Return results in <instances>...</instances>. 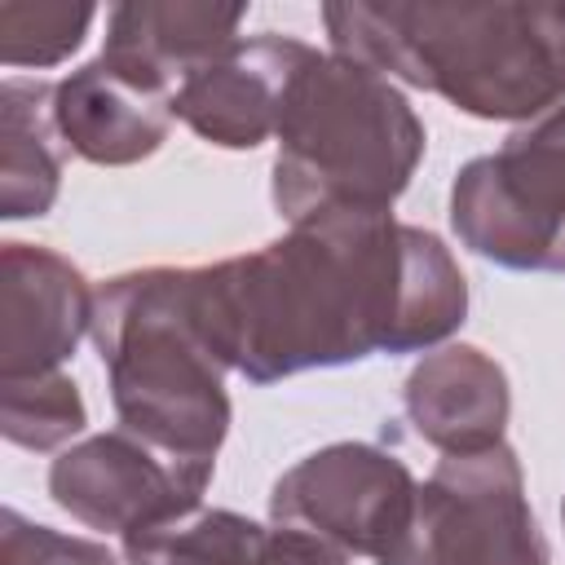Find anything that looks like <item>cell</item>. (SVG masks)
Here are the masks:
<instances>
[{"label": "cell", "mask_w": 565, "mask_h": 565, "mask_svg": "<svg viewBox=\"0 0 565 565\" xmlns=\"http://www.w3.org/2000/svg\"><path fill=\"white\" fill-rule=\"evenodd\" d=\"M194 305L221 362L269 384L305 366L428 349L463 322L468 287L437 234L388 212H335L194 269Z\"/></svg>", "instance_id": "1"}, {"label": "cell", "mask_w": 565, "mask_h": 565, "mask_svg": "<svg viewBox=\"0 0 565 565\" xmlns=\"http://www.w3.org/2000/svg\"><path fill=\"white\" fill-rule=\"evenodd\" d=\"M322 22L340 57L481 119H525L565 93V4H327Z\"/></svg>", "instance_id": "2"}, {"label": "cell", "mask_w": 565, "mask_h": 565, "mask_svg": "<svg viewBox=\"0 0 565 565\" xmlns=\"http://www.w3.org/2000/svg\"><path fill=\"white\" fill-rule=\"evenodd\" d=\"M93 340L119 428L185 468L212 472L230 397L225 362L199 322L194 269H141L106 282L93 296Z\"/></svg>", "instance_id": "3"}, {"label": "cell", "mask_w": 565, "mask_h": 565, "mask_svg": "<svg viewBox=\"0 0 565 565\" xmlns=\"http://www.w3.org/2000/svg\"><path fill=\"white\" fill-rule=\"evenodd\" d=\"M419 154L424 124L380 71L313 53L278 115L274 203L291 225L335 212H388Z\"/></svg>", "instance_id": "4"}, {"label": "cell", "mask_w": 565, "mask_h": 565, "mask_svg": "<svg viewBox=\"0 0 565 565\" xmlns=\"http://www.w3.org/2000/svg\"><path fill=\"white\" fill-rule=\"evenodd\" d=\"M380 565H547V543L530 516L521 463L499 441L446 455L424 486Z\"/></svg>", "instance_id": "5"}, {"label": "cell", "mask_w": 565, "mask_h": 565, "mask_svg": "<svg viewBox=\"0 0 565 565\" xmlns=\"http://www.w3.org/2000/svg\"><path fill=\"white\" fill-rule=\"evenodd\" d=\"M463 247L508 269H565V106L472 159L450 190Z\"/></svg>", "instance_id": "6"}, {"label": "cell", "mask_w": 565, "mask_h": 565, "mask_svg": "<svg viewBox=\"0 0 565 565\" xmlns=\"http://www.w3.org/2000/svg\"><path fill=\"white\" fill-rule=\"evenodd\" d=\"M415 499V481L402 459L344 441L309 455L287 477H278L269 494V512L278 525L309 530L344 552L380 556Z\"/></svg>", "instance_id": "7"}, {"label": "cell", "mask_w": 565, "mask_h": 565, "mask_svg": "<svg viewBox=\"0 0 565 565\" xmlns=\"http://www.w3.org/2000/svg\"><path fill=\"white\" fill-rule=\"evenodd\" d=\"M207 477L212 472L185 468L141 437L115 428L88 437L84 446H71L53 463L49 490L57 508H66L88 530H115L128 539L137 530L194 512Z\"/></svg>", "instance_id": "8"}, {"label": "cell", "mask_w": 565, "mask_h": 565, "mask_svg": "<svg viewBox=\"0 0 565 565\" xmlns=\"http://www.w3.org/2000/svg\"><path fill=\"white\" fill-rule=\"evenodd\" d=\"M177 115V84L146 62L106 53L53 84V124L66 150L93 163L150 154Z\"/></svg>", "instance_id": "9"}, {"label": "cell", "mask_w": 565, "mask_h": 565, "mask_svg": "<svg viewBox=\"0 0 565 565\" xmlns=\"http://www.w3.org/2000/svg\"><path fill=\"white\" fill-rule=\"evenodd\" d=\"M309 57V44L282 35L234 40L212 62L185 75V84L177 88V115L216 146L252 150L269 132H278L287 88Z\"/></svg>", "instance_id": "10"}, {"label": "cell", "mask_w": 565, "mask_h": 565, "mask_svg": "<svg viewBox=\"0 0 565 565\" xmlns=\"http://www.w3.org/2000/svg\"><path fill=\"white\" fill-rule=\"evenodd\" d=\"M93 327V296L75 265L44 247L4 243L0 282V366L4 380L49 375Z\"/></svg>", "instance_id": "11"}, {"label": "cell", "mask_w": 565, "mask_h": 565, "mask_svg": "<svg viewBox=\"0 0 565 565\" xmlns=\"http://www.w3.org/2000/svg\"><path fill=\"white\" fill-rule=\"evenodd\" d=\"M128 565H349L344 552L309 530H265L225 508H194L124 539Z\"/></svg>", "instance_id": "12"}, {"label": "cell", "mask_w": 565, "mask_h": 565, "mask_svg": "<svg viewBox=\"0 0 565 565\" xmlns=\"http://www.w3.org/2000/svg\"><path fill=\"white\" fill-rule=\"evenodd\" d=\"M406 415L415 433L446 455L499 446L508 424V380L481 349L450 344L411 371Z\"/></svg>", "instance_id": "13"}, {"label": "cell", "mask_w": 565, "mask_h": 565, "mask_svg": "<svg viewBox=\"0 0 565 565\" xmlns=\"http://www.w3.org/2000/svg\"><path fill=\"white\" fill-rule=\"evenodd\" d=\"M238 22V4H119L110 9L106 53L146 62L181 88L190 71H199L203 62L234 44Z\"/></svg>", "instance_id": "14"}, {"label": "cell", "mask_w": 565, "mask_h": 565, "mask_svg": "<svg viewBox=\"0 0 565 565\" xmlns=\"http://www.w3.org/2000/svg\"><path fill=\"white\" fill-rule=\"evenodd\" d=\"M53 124V84L9 79L0 128V207L4 216H40L57 194L62 150Z\"/></svg>", "instance_id": "15"}, {"label": "cell", "mask_w": 565, "mask_h": 565, "mask_svg": "<svg viewBox=\"0 0 565 565\" xmlns=\"http://www.w3.org/2000/svg\"><path fill=\"white\" fill-rule=\"evenodd\" d=\"M0 424H4L9 441L31 446V450H49V446H57L84 428V402H79L75 384L57 371L18 375V380H4Z\"/></svg>", "instance_id": "16"}, {"label": "cell", "mask_w": 565, "mask_h": 565, "mask_svg": "<svg viewBox=\"0 0 565 565\" xmlns=\"http://www.w3.org/2000/svg\"><path fill=\"white\" fill-rule=\"evenodd\" d=\"M93 9L88 4H22V0H4L0 4V57L9 66L31 62H57L62 53H71L79 44V35L88 31Z\"/></svg>", "instance_id": "17"}, {"label": "cell", "mask_w": 565, "mask_h": 565, "mask_svg": "<svg viewBox=\"0 0 565 565\" xmlns=\"http://www.w3.org/2000/svg\"><path fill=\"white\" fill-rule=\"evenodd\" d=\"M0 565H115L102 543L66 539L49 525L22 521L13 508L0 516Z\"/></svg>", "instance_id": "18"}, {"label": "cell", "mask_w": 565, "mask_h": 565, "mask_svg": "<svg viewBox=\"0 0 565 565\" xmlns=\"http://www.w3.org/2000/svg\"><path fill=\"white\" fill-rule=\"evenodd\" d=\"M561 516H565V508H561Z\"/></svg>", "instance_id": "19"}]
</instances>
